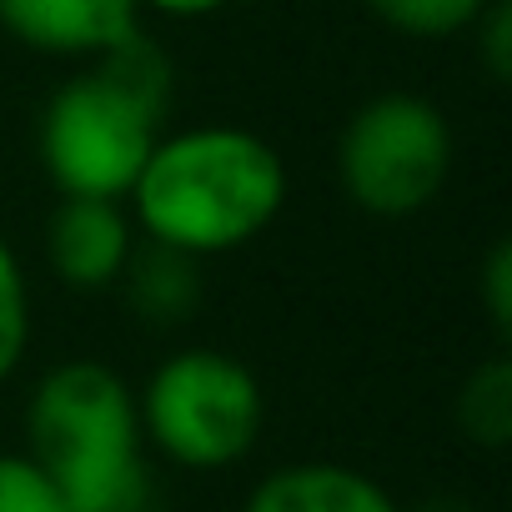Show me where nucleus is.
Listing matches in <instances>:
<instances>
[{"mask_svg":"<svg viewBox=\"0 0 512 512\" xmlns=\"http://www.w3.org/2000/svg\"><path fill=\"white\" fill-rule=\"evenodd\" d=\"M126 201L146 241L201 262L256 241L282 216L287 161L246 126H191L156 136Z\"/></svg>","mask_w":512,"mask_h":512,"instance_id":"f257e3e1","label":"nucleus"},{"mask_svg":"<svg viewBox=\"0 0 512 512\" xmlns=\"http://www.w3.org/2000/svg\"><path fill=\"white\" fill-rule=\"evenodd\" d=\"M26 457L66 512H156V472L136 392L96 357L41 372L26 402Z\"/></svg>","mask_w":512,"mask_h":512,"instance_id":"f03ea898","label":"nucleus"},{"mask_svg":"<svg viewBox=\"0 0 512 512\" xmlns=\"http://www.w3.org/2000/svg\"><path fill=\"white\" fill-rule=\"evenodd\" d=\"M141 432L156 457L186 472H226L251 457L267 427V397L256 372L221 347L171 352L136 392Z\"/></svg>","mask_w":512,"mask_h":512,"instance_id":"7ed1b4c3","label":"nucleus"},{"mask_svg":"<svg viewBox=\"0 0 512 512\" xmlns=\"http://www.w3.org/2000/svg\"><path fill=\"white\" fill-rule=\"evenodd\" d=\"M156 136L161 111L101 66L71 76L41 111V161L61 196H131Z\"/></svg>","mask_w":512,"mask_h":512,"instance_id":"20e7f679","label":"nucleus"},{"mask_svg":"<svg viewBox=\"0 0 512 512\" xmlns=\"http://www.w3.org/2000/svg\"><path fill=\"white\" fill-rule=\"evenodd\" d=\"M342 191L372 216L422 211L452 171L447 116L412 91L372 96L342 131L337 146Z\"/></svg>","mask_w":512,"mask_h":512,"instance_id":"39448f33","label":"nucleus"},{"mask_svg":"<svg viewBox=\"0 0 512 512\" xmlns=\"http://www.w3.org/2000/svg\"><path fill=\"white\" fill-rule=\"evenodd\" d=\"M136 251V221L121 201L106 196H61L46 226L51 272L71 292H106L121 282Z\"/></svg>","mask_w":512,"mask_h":512,"instance_id":"423d86ee","label":"nucleus"},{"mask_svg":"<svg viewBox=\"0 0 512 512\" xmlns=\"http://www.w3.org/2000/svg\"><path fill=\"white\" fill-rule=\"evenodd\" d=\"M0 26L41 56H106L141 31V0H0Z\"/></svg>","mask_w":512,"mask_h":512,"instance_id":"0eeeda50","label":"nucleus"},{"mask_svg":"<svg viewBox=\"0 0 512 512\" xmlns=\"http://www.w3.org/2000/svg\"><path fill=\"white\" fill-rule=\"evenodd\" d=\"M241 512H407L372 472L332 457L282 462L241 497Z\"/></svg>","mask_w":512,"mask_h":512,"instance_id":"6e6552de","label":"nucleus"},{"mask_svg":"<svg viewBox=\"0 0 512 512\" xmlns=\"http://www.w3.org/2000/svg\"><path fill=\"white\" fill-rule=\"evenodd\" d=\"M126 302L146 327H176L196 312L201 302V277H196V256L171 251L161 241H146L131 251V262L121 272Z\"/></svg>","mask_w":512,"mask_h":512,"instance_id":"1a4fd4ad","label":"nucleus"},{"mask_svg":"<svg viewBox=\"0 0 512 512\" xmlns=\"http://www.w3.org/2000/svg\"><path fill=\"white\" fill-rule=\"evenodd\" d=\"M457 427L467 442L487 452H502L512 442V362L507 357L472 367V377L457 392Z\"/></svg>","mask_w":512,"mask_h":512,"instance_id":"9d476101","label":"nucleus"},{"mask_svg":"<svg viewBox=\"0 0 512 512\" xmlns=\"http://www.w3.org/2000/svg\"><path fill=\"white\" fill-rule=\"evenodd\" d=\"M31 352V282L21 272L16 246L0 236V387H6Z\"/></svg>","mask_w":512,"mask_h":512,"instance_id":"9b49d317","label":"nucleus"},{"mask_svg":"<svg viewBox=\"0 0 512 512\" xmlns=\"http://www.w3.org/2000/svg\"><path fill=\"white\" fill-rule=\"evenodd\" d=\"M377 21H387L402 36L417 41H442L457 31H472V21L487 11V0H367Z\"/></svg>","mask_w":512,"mask_h":512,"instance_id":"f8f14e48","label":"nucleus"},{"mask_svg":"<svg viewBox=\"0 0 512 512\" xmlns=\"http://www.w3.org/2000/svg\"><path fill=\"white\" fill-rule=\"evenodd\" d=\"M0 512H66V502L26 452H0Z\"/></svg>","mask_w":512,"mask_h":512,"instance_id":"ddd939ff","label":"nucleus"},{"mask_svg":"<svg viewBox=\"0 0 512 512\" xmlns=\"http://www.w3.org/2000/svg\"><path fill=\"white\" fill-rule=\"evenodd\" d=\"M477 31V51H482V66L492 81H507L512 76V6L507 0H487V11L472 21Z\"/></svg>","mask_w":512,"mask_h":512,"instance_id":"4468645a","label":"nucleus"},{"mask_svg":"<svg viewBox=\"0 0 512 512\" xmlns=\"http://www.w3.org/2000/svg\"><path fill=\"white\" fill-rule=\"evenodd\" d=\"M482 307H487L492 327L507 337V327H512V246L507 241H497L482 262Z\"/></svg>","mask_w":512,"mask_h":512,"instance_id":"2eb2a0df","label":"nucleus"},{"mask_svg":"<svg viewBox=\"0 0 512 512\" xmlns=\"http://www.w3.org/2000/svg\"><path fill=\"white\" fill-rule=\"evenodd\" d=\"M221 6L226 0H141V11H156V16H171V21H201Z\"/></svg>","mask_w":512,"mask_h":512,"instance_id":"dca6fc26","label":"nucleus"},{"mask_svg":"<svg viewBox=\"0 0 512 512\" xmlns=\"http://www.w3.org/2000/svg\"><path fill=\"white\" fill-rule=\"evenodd\" d=\"M417 512H477L472 502H462V497H427Z\"/></svg>","mask_w":512,"mask_h":512,"instance_id":"f3484780","label":"nucleus"}]
</instances>
